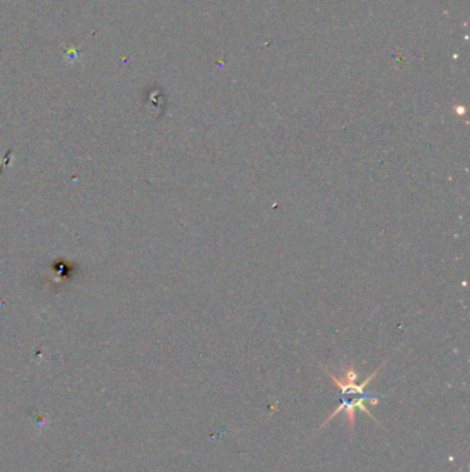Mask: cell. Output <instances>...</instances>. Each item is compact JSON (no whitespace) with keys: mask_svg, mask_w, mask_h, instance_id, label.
<instances>
[{"mask_svg":"<svg viewBox=\"0 0 470 472\" xmlns=\"http://www.w3.org/2000/svg\"><path fill=\"white\" fill-rule=\"evenodd\" d=\"M378 370H379V369H376L375 372L372 373L371 376L367 377L363 384L357 385V384H356V380H357V373L355 372V369H353V366H352V365L348 367V370L345 372V376H344V378H336V377L334 376L332 373H330L328 370H327V369H324V372L327 373V374L331 377V380L334 381L335 387L339 388L340 391H342V395H348V394H349V395H360V397H363V395H367V394H364V388L367 387V385H368V382H370L371 380H372V378L375 377V374L378 373Z\"/></svg>","mask_w":470,"mask_h":472,"instance_id":"6da1fadb","label":"cell"},{"mask_svg":"<svg viewBox=\"0 0 470 472\" xmlns=\"http://www.w3.org/2000/svg\"><path fill=\"white\" fill-rule=\"evenodd\" d=\"M364 401H368L371 405H378V402H379L378 399H372V395H363V397L356 398V399H352V401H346L345 398H344V399H342V403H340L339 406L336 407L334 412L331 413V416L328 417L324 422H323V425H321L320 428L324 427L327 422L331 421V420H332V418H334L338 413L342 412V410H345L346 414H348V420H349V425H350V428H352V431H353V428H355V412L357 410V409H360V410H363L364 413H367V414H368V416H370L374 421H376V418L372 416V413H371L370 410L364 406Z\"/></svg>","mask_w":470,"mask_h":472,"instance_id":"7a4b0ae2","label":"cell"}]
</instances>
